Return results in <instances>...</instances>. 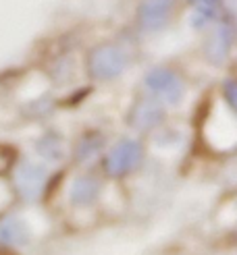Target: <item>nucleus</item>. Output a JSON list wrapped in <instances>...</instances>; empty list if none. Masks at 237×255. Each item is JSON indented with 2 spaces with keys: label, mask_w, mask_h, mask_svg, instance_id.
I'll return each instance as SVG.
<instances>
[{
  "label": "nucleus",
  "mask_w": 237,
  "mask_h": 255,
  "mask_svg": "<svg viewBox=\"0 0 237 255\" xmlns=\"http://www.w3.org/2000/svg\"><path fill=\"white\" fill-rule=\"evenodd\" d=\"M48 181V172L44 166H37L33 162H23L15 172V185L21 199L25 201H33L40 197L42 189L46 187Z\"/></svg>",
  "instance_id": "nucleus-3"
},
{
  "label": "nucleus",
  "mask_w": 237,
  "mask_h": 255,
  "mask_svg": "<svg viewBox=\"0 0 237 255\" xmlns=\"http://www.w3.org/2000/svg\"><path fill=\"white\" fill-rule=\"evenodd\" d=\"M29 239L31 231L21 218L6 216V218L0 220V247H25L29 243Z\"/></svg>",
  "instance_id": "nucleus-5"
},
{
  "label": "nucleus",
  "mask_w": 237,
  "mask_h": 255,
  "mask_svg": "<svg viewBox=\"0 0 237 255\" xmlns=\"http://www.w3.org/2000/svg\"><path fill=\"white\" fill-rule=\"evenodd\" d=\"M173 0H144L140 6V21L146 29H158L162 27L171 15Z\"/></svg>",
  "instance_id": "nucleus-6"
},
{
  "label": "nucleus",
  "mask_w": 237,
  "mask_h": 255,
  "mask_svg": "<svg viewBox=\"0 0 237 255\" xmlns=\"http://www.w3.org/2000/svg\"><path fill=\"white\" fill-rule=\"evenodd\" d=\"M46 141L50 143V147H44V145H37V149H40V154L48 160H60L62 156V147H60V139L52 137V135H48L46 137Z\"/></svg>",
  "instance_id": "nucleus-10"
},
{
  "label": "nucleus",
  "mask_w": 237,
  "mask_h": 255,
  "mask_svg": "<svg viewBox=\"0 0 237 255\" xmlns=\"http://www.w3.org/2000/svg\"><path fill=\"white\" fill-rule=\"evenodd\" d=\"M146 85L152 89L154 94L162 96L167 102H179L183 96V85L179 77L169 69H152L146 75Z\"/></svg>",
  "instance_id": "nucleus-4"
},
{
  "label": "nucleus",
  "mask_w": 237,
  "mask_h": 255,
  "mask_svg": "<svg viewBox=\"0 0 237 255\" xmlns=\"http://www.w3.org/2000/svg\"><path fill=\"white\" fill-rule=\"evenodd\" d=\"M125 52L117 46H102L90 56V71L98 79H112L125 69Z\"/></svg>",
  "instance_id": "nucleus-2"
},
{
  "label": "nucleus",
  "mask_w": 237,
  "mask_h": 255,
  "mask_svg": "<svg viewBox=\"0 0 237 255\" xmlns=\"http://www.w3.org/2000/svg\"><path fill=\"white\" fill-rule=\"evenodd\" d=\"M160 117V106L154 104V102H142L137 106V119H133V127L137 129H148L152 127Z\"/></svg>",
  "instance_id": "nucleus-8"
},
{
  "label": "nucleus",
  "mask_w": 237,
  "mask_h": 255,
  "mask_svg": "<svg viewBox=\"0 0 237 255\" xmlns=\"http://www.w3.org/2000/svg\"><path fill=\"white\" fill-rule=\"evenodd\" d=\"M98 193H100V183L94 176H79L71 185L69 199L73 206H90L92 201H96Z\"/></svg>",
  "instance_id": "nucleus-7"
},
{
  "label": "nucleus",
  "mask_w": 237,
  "mask_h": 255,
  "mask_svg": "<svg viewBox=\"0 0 237 255\" xmlns=\"http://www.w3.org/2000/svg\"><path fill=\"white\" fill-rule=\"evenodd\" d=\"M227 89H229V100H231V106L235 104V96H233V83H227Z\"/></svg>",
  "instance_id": "nucleus-11"
},
{
  "label": "nucleus",
  "mask_w": 237,
  "mask_h": 255,
  "mask_svg": "<svg viewBox=\"0 0 237 255\" xmlns=\"http://www.w3.org/2000/svg\"><path fill=\"white\" fill-rule=\"evenodd\" d=\"M142 160V145L133 141V139H123L115 143L112 149L106 154L104 168L110 176H123L131 172Z\"/></svg>",
  "instance_id": "nucleus-1"
},
{
  "label": "nucleus",
  "mask_w": 237,
  "mask_h": 255,
  "mask_svg": "<svg viewBox=\"0 0 237 255\" xmlns=\"http://www.w3.org/2000/svg\"><path fill=\"white\" fill-rule=\"evenodd\" d=\"M100 149H102V139L96 135H87L77 147V158L79 162H92L100 154Z\"/></svg>",
  "instance_id": "nucleus-9"
}]
</instances>
